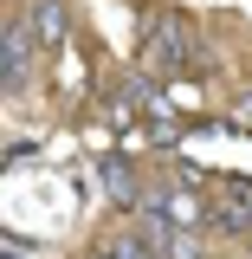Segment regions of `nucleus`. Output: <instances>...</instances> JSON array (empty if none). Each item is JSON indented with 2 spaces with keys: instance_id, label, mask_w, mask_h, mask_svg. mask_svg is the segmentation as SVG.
Segmentation results:
<instances>
[{
  "instance_id": "nucleus-4",
  "label": "nucleus",
  "mask_w": 252,
  "mask_h": 259,
  "mask_svg": "<svg viewBox=\"0 0 252 259\" xmlns=\"http://www.w3.org/2000/svg\"><path fill=\"white\" fill-rule=\"evenodd\" d=\"M65 20H71L65 0H32V7H26V26H32V39H39V59L65 46Z\"/></svg>"
},
{
  "instance_id": "nucleus-5",
  "label": "nucleus",
  "mask_w": 252,
  "mask_h": 259,
  "mask_svg": "<svg viewBox=\"0 0 252 259\" xmlns=\"http://www.w3.org/2000/svg\"><path fill=\"white\" fill-rule=\"evenodd\" d=\"M162 259H207V233L200 227H175L162 240Z\"/></svg>"
},
{
  "instance_id": "nucleus-2",
  "label": "nucleus",
  "mask_w": 252,
  "mask_h": 259,
  "mask_svg": "<svg viewBox=\"0 0 252 259\" xmlns=\"http://www.w3.org/2000/svg\"><path fill=\"white\" fill-rule=\"evenodd\" d=\"M32 52H39V39H32L26 13H13L7 20V39H0V91H7V104H20L32 84Z\"/></svg>"
},
{
  "instance_id": "nucleus-1",
  "label": "nucleus",
  "mask_w": 252,
  "mask_h": 259,
  "mask_svg": "<svg viewBox=\"0 0 252 259\" xmlns=\"http://www.w3.org/2000/svg\"><path fill=\"white\" fill-rule=\"evenodd\" d=\"M142 65H149V71H188V65H214V52L194 46V32H188L181 13H162V20H149V32H142Z\"/></svg>"
},
{
  "instance_id": "nucleus-3",
  "label": "nucleus",
  "mask_w": 252,
  "mask_h": 259,
  "mask_svg": "<svg viewBox=\"0 0 252 259\" xmlns=\"http://www.w3.org/2000/svg\"><path fill=\"white\" fill-rule=\"evenodd\" d=\"M97 188H104V201H110V207H129V214H142V201H149V188H156V182H142L129 156L104 149V156H97Z\"/></svg>"
}]
</instances>
